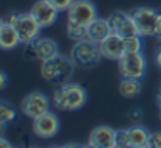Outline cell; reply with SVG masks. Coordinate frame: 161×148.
<instances>
[{"label": "cell", "instance_id": "1", "mask_svg": "<svg viewBox=\"0 0 161 148\" xmlns=\"http://www.w3.org/2000/svg\"><path fill=\"white\" fill-rule=\"evenodd\" d=\"M74 69L75 62L70 59V56L61 55L59 51L52 58L41 61V77L49 83H56V84L67 83V80H70L74 73Z\"/></svg>", "mask_w": 161, "mask_h": 148}, {"label": "cell", "instance_id": "2", "mask_svg": "<svg viewBox=\"0 0 161 148\" xmlns=\"http://www.w3.org/2000/svg\"><path fill=\"white\" fill-rule=\"evenodd\" d=\"M88 101V94L77 83H64L53 94V103L59 111H78Z\"/></svg>", "mask_w": 161, "mask_h": 148}, {"label": "cell", "instance_id": "3", "mask_svg": "<svg viewBox=\"0 0 161 148\" xmlns=\"http://www.w3.org/2000/svg\"><path fill=\"white\" fill-rule=\"evenodd\" d=\"M8 24H11L19 38H20V44L24 45H28L31 44L33 41H36L39 38V33H41V25L36 22V19L33 17V14L28 11V13H17V14H11L6 20Z\"/></svg>", "mask_w": 161, "mask_h": 148}, {"label": "cell", "instance_id": "4", "mask_svg": "<svg viewBox=\"0 0 161 148\" xmlns=\"http://www.w3.org/2000/svg\"><path fill=\"white\" fill-rule=\"evenodd\" d=\"M102 58H103V55L100 51L99 44H94L88 39L75 42L70 50V59L75 62V66H80L85 69H89V67L100 64Z\"/></svg>", "mask_w": 161, "mask_h": 148}, {"label": "cell", "instance_id": "5", "mask_svg": "<svg viewBox=\"0 0 161 148\" xmlns=\"http://www.w3.org/2000/svg\"><path fill=\"white\" fill-rule=\"evenodd\" d=\"M117 64H119V73H120L122 78L142 80V77L147 72V59L141 51L125 53L117 61Z\"/></svg>", "mask_w": 161, "mask_h": 148}, {"label": "cell", "instance_id": "6", "mask_svg": "<svg viewBox=\"0 0 161 148\" xmlns=\"http://www.w3.org/2000/svg\"><path fill=\"white\" fill-rule=\"evenodd\" d=\"M158 11L150 6H138L131 11V17L138 27V31L142 38L155 36L157 20H158Z\"/></svg>", "mask_w": 161, "mask_h": 148}, {"label": "cell", "instance_id": "7", "mask_svg": "<svg viewBox=\"0 0 161 148\" xmlns=\"http://www.w3.org/2000/svg\"><path fill=\"white\" fill-rule=\"evenodd\" d=\"M66 13L69 20H74L83 27H88L91 22H94L99 17L97 8L91 0H75Z\"/></svg>", "mask_w": 161, "mask_h": 148}, {"label": "cell", "instance_id": "8", "mask_svg": "<svg viewBox=\"0 0 161 148\" xmlns=\"http://www.w3.org/2000/svg\"><path fill=\"white\" fill-rule=\"evenodd\" d=\"M20 109H22L24 115L35 120L50 111V101L42 92L36 91V92H31L24 97L22 103H20Z\"/></svg>", "mask_w": 161, "mask_h": 148}, {"label": "cell", "instance_id": "9", "mask_svg": "<svg viewBox=\"0 0 161 148\" xmlns=\"http://www.w3.org/2000/svg\"><path fill=\"white\" fill-rule=\"evenodd\" d=\"M108 24L111 28V33H116L122 38L127 36H133V34H139L138 27L131 17V13H125V11H114L109 17H108ZM141 36V34H139Z\"/></svg>", "mask_w": 161, "mask_h": 148}, {"label": "cell", "instance_id": "10", "mask_svg": "<svg viewBox=\"0 0 161 148\" xmlns=\"http://www.w3.org/2000/svg\"><path fill=\"white\" fill-rule=\"evenodd\" d=\"M33 133L39 137V139H53L55 136L59 133V128H61V123H59V119L55 115L53 112H47L44 115H41L39 119H35L33 120Z\"/></svg>", "mask_w": 161, "mask_h": 148}, {"label": "cell", "instance_id": "11", "mask_svg": "<svg viewBox=\"0 0 161 148\" xmlns=\"http://www.w3.org/2000/svg\"><path fill=\"white\" fill-rule=\"evenodd\" d=\"M30 13L33 14V17L36 19V22L41 25V28H49V27H52L55 22H56L59 11L55 8L49 0H38L31 6Z\"/></svg>", "mask_w": 161, "mask_h": 148}, {"label": "cell", "instance_id": "12", "mask_svg": "<svg viewBox=\"0 0 161 148\" xmlns=\"http://www.w3.org/2000/svg\"><path fill=\"white\" fill-rule=\"evenodd\" d=\"M27 49L30 51V56L33 59H38V61H46L59 51L58 44L53 39H49V38H38L36 41L28 44Z\"/></svg>", "mask_w": 161, "mask_h": 148}, {"label": "cell", "instance_id": "13", "mask_svg": "<svg viewBox=\"0 0 161 148\" xmlns=\"http://www.w3.org/2000/svg\"><path fill=\"white\" fill-rule=\"evenodd\" d=\"M89 145L92 148H114L116 147V130L108 125L96 126L89 134Z\"/></svg>", "mask_w": 161, "mask_h": 148}, {"label": "cell", "instance_id": "14", "mask_svg": "<svg viewBox=\"0 0 161 148\" xmlns=\"http://www.w3.org/2000/svg\"><path fill=\"white\" fill-rule=\"evenodd\" d=\"M100 51L103 55V58H107L109 61H119L124 55H125V47H124V38L111 33L103 42L99 44Z\"/></svg>", "mask_w": 161, "mask_h": 148}, {"label": "cell", "instance_id": "15", "mask_svg": "<svg viewBox=\"0 0 161 148\" xmlns=\"http://www.w3.org/2000/svg\"><path fill=\"white\" fill-rule=\"evenodd\" d=\"M111 34V28L108 24V19L97 17L94 22H91L86 27V39L94 42V44H100Z\"/></svg>", "mask_w": 161, "mask_h": 148}, {"label": "cell", "instance_id": "16", "mask_svg": "<svg viewBox=\"0 0 161 148\" xmlns=\"http://www.w3.org/2000/svg\"><path fill=\"white\" fill-rule=\"evenodd\" d=\"M19 44H20V38L16 28L5 20L3 27L0 28V50L9 51V50H14Z\"/></svg>", "mask_w": 161, "mask_h": 148}, {"label": "cell", "instance_id": "17", "mask_svg": "<svg viewBox=\"0 0 161 148\" xmlns=\"http://www.w3.org/2000/svg\"><path fill=\"white\" fill-rule=\"evenodd\" d=\"M149 134H150V131H147L144 126H139V125L128 128V147L130 148L147 147Z\"/></svg>", "mask_w": 161, "mask_h": 148}, {"label": "cell", "instance_id": "18", "mask_svg": "<svg viewBox=\"0 0 161 148\" xmlns=\"http://www.w3.org/2000/svg\"><path fill=\"white\" fill-rule=\"evenodd\" d=\"M142 91L141 80H130V78H122L119 83V94L124 98H136Z\"/></svg>", "mask_w": 161, "mask_h": 148}, {"label": "cell", "instance_id": "19", "mask_svg": "<svg viewBox=\"0 0 161 148\" xmlns=\"http://www.w3.org/2000/svg\"><path fill=\"white\" fill-rule=\"evenodd\" d=\"M66 33H67V38L72 39L74 42L86 39V27H83L74 20H69V19H67V25H66Z\"/></svg>", "mask_w": 161, "mask_h": 148}, {"label": "cell", "instance_id": "20", "mask_svg": "<svg viewBox=\"0 0 161 148\" xmlns=\"http://www.w3.org/2000/svg\"><path fill=\"white\" fill-rule=\"evenodd\" d=\"M142 36L139 34H133V36H127L124 38V47H125V53H138L142 50Z\"/></svg>", "mask_w": 161, "mask_h": 148}, {"label": "cell", "instance_id": "21", "mask_svg": "<svg viewBox=\"0 0 161 148\" xmlns=\"http://www.w3.org/2000/svg\"><path fill=\"white\" fill-rule=\"evenodd\" d=\"M14 119H16V112H14L13 106L8 104V103L0 101V122H3V123L8 125V123H11Z\"/></svg>", "mask_w": 161, "mask_h": 148}, {"label": "cell", "instance_id": "22", "mask_svg": "<svg viewBox=\"0 0 161 148\" xmlns=\"http://www.w3.org/2000/svg\"><path fill=\"white\" fill-rule=\"evenodd\" d=\"M116 148L128 147V130H116Z\"/></svg>", "mask_w": 161, "mask_h": 148}, {"label": "cell", "instance_id": "23", "mask_svg": "<svg viewBox=\"0 0 161 148\" xmlns=\"http://www.w3.org/2000/svg\"><path fill=\"white\" fill-rule=\"evenodd\" d=\"M149 148H161V131H152L149 134Z\"/></svg>", "mask_w": 161, "mask_h": 148}, {"label": "cell", "instance_id": "24", "mask_svg": "<svg viewBox=\"0 0 161 148\" xmlns=\"http://www.w3.org/2000/svg\"><path fill=\"white\" fill-rule=\"evenodd\" d=\"M49 2L61 13V11H67V9L70 8V5H72L75 0H49Z\"/></svg>", "mask_w": 161, "mask_h": 148}, {"label": "cell", "instance_id": "25", "mask_svg": "<svg viewBox=\"0 0 161 148\" xmlns=\"http://www.w3.org/2000/svg\"><path fill=\"white\" fill-rule=\"evenodd\" d=\"M6 86H8V75L3 70H0V92L6 89Z\"/></svg>", "mask_w": 161, "mask_h": 148}, {"label": "cell", "instance_id": "26", "mask_svg": "<svg viewBox=\"0 0 161 148\" xmlns=\"http://www.w3.org/2000/svg\"><path fill=\"white\" fill-rule=\"evenodd\" d=\"M155 38L161 39V13L158 14V20H157V28H155Z\"/></svg>", "mask_w": 161, "mask_h": 148}, {"label": "cell", "instance_id": "27", "mask_svg": "<svg viewBox=\"0 0 161 148\" xmlns=\"http://www.w3.org/2000/svg\"><path fill=\"white\" fill-rule=\"evenodd\" d=\"M0 148H13L11 147V144H9L6 139H3V136L0 137Z\"/></svg>", "mask_w": 161, "mask_h": 148}, {"label": "cell", "instance_id": "28", "mask_svg": "<svg viewBox=\"0 0 161 148\" xmlns=\"http://www.w3.org/2000/svg\"><path fill=\"white\" fill-rule=\"evenodd\" d=\"M61 148H85V145H80V144H66Z\"/></svg>", "mask_w": 161, "mask_h": 148}, {"label": "cell", "instance_id": "29", "mask_svg": "<svg viewBox=\"0 0 161 148\" xmlns=\"http://www.w3.org/2000/svg\"><path fill=\"white\" fill-rule=\"evenodd\" d=\"M157 64L161 67V47L158 49V51H157Z\"/></svg>", "mask_w": 161, "mask_h": 148}, {"label": "cell", "instance_id": "30", "mask_svg": "<svg viewBox=\"0 0 161 148\" xmlns=\"http://www.w3.org/2000/svg\"><path fill=\"white\" fill-rule=\"evenodd\" d=\"M157 103H158V106H160V109H161V87L158 89V94H157Z\"/></svg>", "mask_w": 161, "mask_h": 148}, {"label": "cell", "instance_id": "31", "mask_svg": "<svg viewBox=\"0 0 161 148\" xmlns=\"http://www.w3.org/2000/svg\"><path fill=\"white\" fill-rule=\"evenodd\" d=\"M5 126H6V123L0 122V137H2V136H3V133H5Z\"/></svg>", "mask_w": 161, "mask_h": 148}, {"label": "cell", "instance_id": "32", "mask_svg": "<svg viewBox=\"0 0 161 148\" xmlns=\"http://www.w3.org/2000/svg\"><path fill=\"white\" fill-rule=\"evenodd\" d=\"M3 24H5V20H3V19H2V17H0V28H2V27H3Z\"/></svg>", "mask_w": 161, "mask_h": 148}, {"label": "cell", "instance_id": "33", "mask_svg": "<svg viewBox=\"0 0 161 148\" xmlns=\"http://www.w3.org/2000/svg\"><path fill=\"white\" fill-rule=\"evenodd\" d=\"M85 148H92V147H91V145H89V144H88V145H85Z\"/></svg>", "mask_w": 161, "mask_h": 148}, {"label": "cell", "instance_id": "34", "mask_svg": "<svg viewBox=\"0 0 161 148\" xmlns=\"http://www.w3.org/2000/svg\"><path fill=\"white\" fill-rule=\"evenodd\" d=\"M47 148H61V147H47Z\"/></svg>", "mask_w": 161, "mask_h": 148}, {"label": "cell", "instance_id": "35", "mask_svg": "<svg viewBox=\"0 0 161 148\" xmlns=\"http://www.w3.org/2000/svg\"><path fill=\"white\" fill-rule=\"evenodd\" d=\"M160 122H161V109H160Z\"/></svg>", "mask_w": 161, "mask_h": 148}, {"label": "cell", "instance_id": "36", "mask_svg": "<svg viewBox=\"0 0 161 148\" xmlns=\"http://www.w3.org/2000/svg\"><path fill=\"white\" fill-rule=\"evenodd\" d=\"M31 148H38V147H31Z\"/></svg>", "mask_w": 161, "mask_h": 148}, {"label": "cell", "instance_id": "37", "mask_svg": "<svg viewBox=\"0 0 161 148\" xmlns=\"http://www.w3.org/2000/svg\"><path fill=\"white\" fill-rule=\"evenodd\" d=\"M142 148H149V147H142Z\"/></svg>", "mask_w": 161, "mask_h": 148}, {"label": "cell", "instance_id": "38", "mask_svg": "<svg viewBox=\"0 0 161 148\" xmlns=\"http://www.w3.org/2000/svg\"><path fill=\"white\" fill-rule=\"evenodd\" d=\"M13 148H14V147H13Z\"/></svg>", "mask_w": 161, "mask_h": 148}, {"label": "cell", "instance_id": "39", "mask_svg": "<svg viewBox=\"0 0 161 148\" xmlns=\"http://www.w3.org/2000/svg\"><path fill=\"white\" fill-rule=\"evenodd\" d=\"M114 148H116V147H114Z\"/></svg>", "mask_w": 161, "mask_h": 148}]
</instances>
